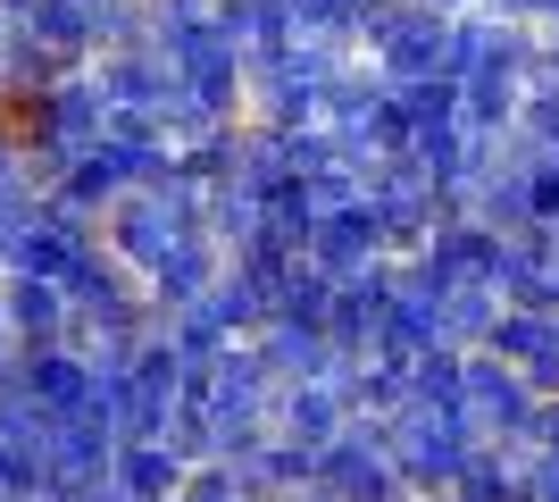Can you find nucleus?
<instances>
[{
  "mask_svg": "<svg viewBox=\"0 0 559 502\" xmlns=\"http://www.w3.org/2000/svg\"><path fill=\"white\" fill-rule=\"evenodd\" d=\"M476 444H485V435L467 428L460 410H426V402H409V410L393 419V460H401V478L418 486V494H435V486H460Z\"/></svg>",
  "mask_w": 559,
  "mask_h": 502,
  "instance_id": "1",
  "label": "nucleus"
},
{
  "mask_svg": "<svg viewBox=\"0 0 559 502\" xmlns=\"http://www.w3.org/2000/svg\"><path fill=\"white\" fill-rule=\"evenodd\" d=\"M176 235H192V218L167 201L159 185H134V192H117L109 201V218H100V243H109L117 260L134 268V277H151V268L167 260V243Z\"/></svg>",
  "mask_w": 559,
  "mask_h": 502,
  "instance_id": "2",
  "label": "nucleus"
},
{
  "mask_svg": "<svg viewBox=\"0 0 559 502\" xmlns=\"http://www.w3.org/2000/svg\"><path fill=\"white\" fill-rule=\"evenodd\" d=\"M526 410H535V385H526V369H518V360H501L492 343H476V352H467L460 419H467L476 435H518V428H526Z\"/></svg>",
  "mask_w": 559,
  "mask_h": 502,
  "instance_id": "3",
  "label": "nucleus"
},
{
  "mask_svg": "<svg viewBox=\"0 0 559 502\" xmlns=\"http://www.w3.org/2000/svg\"><path fill=\"white\" fill-rule=\"evenodd\" d=\"M0 311H9V327H17L25 352L68 343V327H75L68 285H59V277H25V268H0Z\"/></svg>",
  "mask_w": 559,
  "mask_h": 502,
  "instance_id": "4",
  "label": "nucleus"
},
{
  "mask_svg": "<svg viewBox=\"0 0 559 502\" xmlns=\"http://www.w3.org/2000/svg\"><path fill=\"white\" fill-rule=\"evenodd\" d=\"M217 268H226V243L210 235V226H192V235L167 243V260L142 277V293H151V311H185V302H201V293L217 285Z\"/></svg>",
  "mask_w": 559,
  "mask_h": 502,
  "instance_id": "5",
  "label": "nucleus"
},
{
  "mask_svg": "<svg viewBox=\"0 0 559 502\" xmlns=\"http://www.w3.org/2000/svg\"><path fill=\"white\" fill-rule=\"evenodd\" d=\"M309 260L326 268L334 285L384 260V226H376V201H350V210H318V226H309Z\"/></svg>",
  "mask_w": 559,
  "mask_h": 502,
  "instance_id": "6",
  "label": "nucleus"
},
{
  "mask_svg": "<svg viewBox=\"0 0 559 502\" xmlns=\"http://www.w3.org/2000/svg\"><path fill=\"white\" fill-rule=\"evenodd\" d=\"M343 419H350L343 377H284L276 402H267V428H276V435H301V444H334Z\"/></svg>",
  "mask_w": 559,
  "mask_h": 502,
  "instance_id": "7",
  "label": "nucleus"
},
{
  "mask_svg": "<svg viewBox=\"0 0 559 502\" xmlns=\"http://www.w3.org/2000/svg\"><path fill=\"white\" fill-rule=\"evenodd\" d=\"M109 478L126 486L134 502H167L176 486L192 478V460L167 444V435H117V460H109Z\"/></svg>",
  "mask_w": 559,
  "mask_h": 502,
  "instance_id": "8",
  "label": "nucleus"
},
{
  "mask_svg": "<svg viewBox=\"0 0 559 502\" xmlns=\"http://www.w3.org/2000/svg\"><path fill=\"white\" fill-rule=\"evenodd\" d=\"M518 109H526V84H518L510 59H492V68L460 75V126H467V135H510Z\"/></svg>",
  "mask_w": 559,
  "mask_h": 502,
  "instance_id": "9",
  "label": "nucleus"
},
{
  "mask_svg": "<svg viewBox=\"0 0 559 502\" xmlns=\"http://www.w3.org/2000/svg\"><path fill=\"white\" fill-rule=\"evenodd\" d=\"M201 311H210L217 327H226L234 343H242V335H259V327H267V318H276V293L259 285L251 268H234V260H226V268H217V285L201 293Z\"/></svg>",
  "mask_w": 559,
  "mask_h": 502,
  "instance_id": "10",
  "label": "nucleus"
},
{
  "mask_svg": "<svg viewBox=\"0 0 559 502\" xmlns=\"http://www.w3.org/2000/svg\"><path fill=\"white\" fill-rule=\"evenodd\" d=\"M510 311L501 302V285H485V277H467V285L443 293V343H460V352H476V343H492V318Z\"/></svg>",
  "mask_w": 559,
  "mask_h": 502,
  "instance_id": "11",
  "label": "nucleus"
},
{
  "mask_svg": "<svg viewBox=\"0 0 559 502\" xmlns=\"http://www.w3.org/2000/svg\"><path fill=\"white\" fill-rule=\"evenodd\" d=\"M460 394H467V352H460V343H426V352L409 360V402L460 410Z\"/></svg>",
  "mask_w": 559,
  "mask_h": 502,
  "instance_id": "12",
  "label": "nucleus"
},
{
  "mask_svg": "<svg viewBox=\"0 0 559 502\" xmlns=\"http://www.w3.org/2000/svg\"><path fill=\"white\" fill-rule=\"evenodd\" d=\"M159 327H167V343H176V360H185V369H210V360H217V352L234 343V335L217 327V318L201 311V302H185V311H167Z\"/></svg>",
  "mask_w": 559,
  "mask_h": 502,
  "instance_id": "13",
  "label": "nucleus"
},
{
  "mask_svg": "<svg viewBox=\"0 0 559 502\" xmlns=\"http://www.w3.org/2000/svg\"><path fill=\"white\" fill-rule=\"evenodd\" d=\"M526 444H535V453H559V394H535V410H526Z\"/></svg>",
  "mask_w": 559,
  "mask_h": 502,
  "instance_id": "14",
  "label": "nucleus"
},
{
  "mask_svg": "<svg viewBox=\"0 0 559 502\" xmlns=\"http://www.w3.org/2000/svg\"><path fill=\"white\" fill-rule=\"evenodd\" d=\"M535 502H559V453H535Z\"/></svg>",
  "mask_w": 559,
  "mask_h": 502,
  "instance_id": "15",
  "label": "nucleus"
},
{
  "mask_svg": "<svg viewBox=\"0 0 559 502\" xmlns=\"http://www.w3.org/2000/svg\"><path fill=\"white\" fill-rule=\"evenodd\" d=\"M426 502H476V494H467V486H435Z\"/></svg>",
  "mask_w": 559,
  "mask_h": 502,
  "instance_id": "16",
  "label": "nucleus"
},
{
  "mask_svg": "<svg viewBox=\"0 0 559 502\" xmlns=\"http://www.w3.org/2000/svg\"><path fill=\"white\" fill-rule=\"evenodd\" d=\"M543 34H551V59H559V17H551V25H543Z\"/></svg>",
  "mask_w": 559,
  "mask_h": 502,
  "instance_id": "17",
  "label": "nucleus"
},
{
  "mask_svg": "<svg viewBox=\"0 0 559 502\" xmlns=\"http://www.w3.org/2000/svg\"><path fill=\"white\" fill-rule=\"evenodd\" d=\"M551 268H559V252H551Z\"/></svg>",
  "mask_w": 559,
  "mask_h": 502,
  "instance_id": "18",
  "label": "nucleus"
},
{
  "mask_svg": "<svg viewBox=\"0 0 559 502\" xmlns=\"http://www.w3.org/2000/svg\"><path fill=\"white\" fill-rule=\"evenodd\" d=\"M167 502H176V494H167Z\"/></svg>",
  "mask_w": 559,
  "mask_h": 502,
  "instance_id": "19",
  "label": "nucleus"
}]
</instances>
